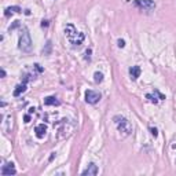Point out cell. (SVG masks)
<instances>
[{
  "label": "cell",
  "mask_w": 176,
  "mask_h": 176,
  "mask_svg": "<svg viewBox=\"0 0 176 176\" xmlns=\"http://www.w3.org/2000/svg\"><path fill=\"white\" fill-rule=\"evenodd\" d=\"M65 36L67 37V40H69V43L72 44V46L76 48V47H80L81 44H83L85 36L84 33L81 32H77L76 26L73 24H67L65 26Z\"/></svg>",
  "instance_id": "1"
},
{
  "label": "cell",
  "mask_w": 176,
  "mask_h": 176,
  "mask_svg": "<svg viewBox=\"0 0 176 176\" xmlns=\"http://www.w3.org/2000/svg\"><path fill=\"white\" fill-rule=\"evenodd\" d=\"M32 47H33V43H32V39H31V35H29L28 29L24 28L21 31V35H20V40H18V48L22 51V52H31L32 51Z\"/></svg>",
  "instance_id": "2"
},
{
  "label": "cell",
  "mask_w": 176,
  "mask_h": 176,
  "mask_svg": "<svg viewBox=\"0 0 176 176\" xmlns=\"http://www.w3.org/2000/svg\"><path fill=\"white\" fill-rule=\"evenodd\" d=\"M113 121H114V124L117 125L118 132L124 133L125 136H128V135L132 133V125H131V122L125 117H122V116H114Z\"/></svg>",
  "instance_id": "3"
},
{
  "label": "cell",
  "mask_w": 176,
  "mask_h": 176,
  "mask_svg": "<svg viewBox=\"0 0 176 176\" xmlns=\"http://www.w3.org/2000/svg\"><path fill=\"white\" fill-rule=\"evenodd\" d=\"M84 99H85V102L89 105H96L100 99H102V94L98 91H94V89H87L84 94Z\"/></svg>",
  "instance_id": "4"
},
{
  "label": "cell",
  "mask_w": 176,
  "mask_h": 176,
  "mask_svg": "<svg viewBox=\"0 0 176 176\" xmlns=\"http://www.w3.org/2000/svg\"><path fill=\"white\" fill-rule=\"evenodd\" d=\"M133 4L136 7H139L140 10H145V11H153L156 9L154 0H135Z\"/></svg>",
  "instance_id": "5"
},
{
  "label": "cell",
  "mask_w": 176,
  "mask_h": 176,
  "mask_svg": "<svg viewBox=\"0 0 176 176\" xmlns=\"http://www.w3.org/2000/svg\"><path fill=\"white\" fill-rule=\"evenodd\" d=\"M146 98L150 100L151 103L157 105V103H158V100H164V99H165V95H162L158 89H154V94H146Z\"/></svg>",
  "instance_id": "6"
},
{
  "label": "cell",
  "mask_w": 176,
  "mask_h": 176,
  "mask_svg": "<svg viewBox=\"0 0 176 176\" xmlns=\"http://www.w3.org/2000/svg\"><path fill=\"white\" fill-rule=\"evenodd\" d=\"M0 173H2L3 176H11V175H15L17 173V169H15V167H14L13 162H7L6 165L2 167Z\"/></svg>",
  "instance_id": "7"
},
{
  "label": "cell",
  "mask_w": 176,
  "mask_h": 176,
  "mask_svg": "<svg viewBox=\"0 0 176 176\" xmlns=\"http://www.w3.org/2000/svg\"><path fill=\"white\" fill-rule=\"evenodd\" d=\"M98 172H99V168L96 164H94V162H89L87 168L81 172V175H88V176H95V175H98Z\"/></svg>",
  "instance_id": "8"
},
{
  "label": "cell",
  "mask_w": 176,
  "mask_h": 176,
  "mask_svg": "<svg viewBox=\"0 0 176 176\" xmlns=\"http://www.w3.org/2000/svg\"><path fill=\"white\" fill-rule=\"evenodd\" d=\"M46 133H47V125L46 124H39V125H36V128H35V135L39 139H43L44 136H46Z\"/></svg>",
  "instance_id": "9"
},
{
  "label": "cell",
  "mask_w": 176,
  "mask_h": 176,
  "mask_svg": "<svg viewBox=\"0 0 176 176\" xmlns=\"http://www.w3.org/2000/svg\"><path fill=\"white\" fill-rule=\"evenodd\" d=\"M22 13V9L21 7H18V6H13V7H7V9L4 10V17L7 18H10L13 14H20Z\"/></svg>",
  "instance_id": "10"
},
{
  "label": "cell",
  "mask_w": 176,
  "mask_h": 176,
  "mask_svg": "<svg viewBox=\"0 0 176 176\" xmlns=\"http://www.w3.org/2000/svg\"><path fill=\"white\" fill-rule=\"evenodd\" d=\"M140 67L139 66H132L129 67V76H131V80H138V77L140 76Z\"/></svg>",
  "instance_id": "11"
},
{
  "label": "cell",
  "mask_w": 176,
  "mask_h": 176,
  "mask_svg": "<svg viewBox=\"0 0 176 176\" xmlns=\"http://www.w3.org/2000/svg\"><path fill=\"white\" fill-rule=\"evenodd\" d=\"M44 105H46V106H59L61 102H59L55 96H47V98L44 99Z\"/></svg>",
  "instance_id": "12"
},
{
  "label": "cell",
  "mask_w": 176,
  "mask_h": 176,
  "mask_svg": "<svg viewBox=\"0 0 176 176\" xmlns=\"http://www.w3.org/2000/svg\"><path fill=\"white\" fill-rule=\"evenodd\" d=\"M26 91V83H22V84H18L17 87H15V89H14V92H13V95L15 96H20V95H22Z\"/></svg>",
  "instance_id": "13"
},
{
  "label": "cell",
  "mask_w": 176,
  "mask_h": 176,
  "mask_svg": "<svg viewBox=\"0 0 176 176\" xmlns=\"http://www.w3.org/2000/svg\"><path fill=\"white\" fill-rule=\"evenodd\" d=\"M94 81H95L96 84L102 83V81H103V73H100V72H95V73H94Z\"/></svg>",
  "instance_id": "14"
},
{
  "label": "cell",
  "mask_w": 176,
  "mask_h": 176,
  "mask_svg": "<svg viewBox=\"0 0 176 176\" xmlns=\"http://www.w3.org/2000/svg\"><path fill=\"white\" fill-rule=\"evenodd\" d=\"M91 52H92V51H91V48H88V50L85 51V57H84V58H85V61H89V59H91Z\"/></svg>",
  "instance_id": "15"
},
{
  "label": "cell",
  "mask_w": 176,
  "mask_h": 176,
  "mask_svg": "<svg viewBox=\"0 0 176 176\" xmlns=\"http://www.w3.org/2000/svg\"><path fill=\"white\" fill-rule=\"evenodd\" d=\"M150 133H151L154 138H157V135H158V129H157V128H153V127H150Z\"/></svg>",
  "instance_id": "16"
},
{
  "label": "cell",
  "mask_w": 176,
  "mask_h": 176,
  "mask_svg": "<svg viewBox=\"0 0 176 176\" xmlns=\"http://www.w3.org/2000/svg\"><path fill=\"white\" fill-rule=\"evenodd\" d=\"M117 46H118L120 48H124V47H125V42H124L122 39H118V40H117Z\"/></svg>",
  "instance_id": "17"
},
{
  "label": "cell",
  "mask_w": 176,
  "mask_h": 176,
  "mask_svg": "<svg viewBox=\"0 0 176 176\" xmlns=\"http://www.w3.org/2000/svg\"><path fill=\"white\" fill-rule=\"evenodd\" d=\"M48 25H50V21H47V20L42 21V28H48Z\"/></svg>",
  "instance_id": "18"
},
{
  "label": "cell",
  "mask_w": 176,
  "mask_h": 176,
  "mask_svg": "<svg viewBox=\"0 0 176 176\" xmlns=\"http://www.w3.org/2000/svg\"><path fill=\"white\" fill-rule=\"evenodd\" d=\"M18 26H20V21H15V22H14V25H13V26H10V31H14V29L18 28Z\"/></svg>",
  "instance_id": "19"
},
{
  "label": "cell",
  "mask_w": 176,
  "mask_h": 176,
  "mask_svg": "<svg viewBox=\"0 0 176 176\" xmlns=\"http://www.w3.org/2000/svg\"><path fill=\"white\" fill-rule=\"evenodd\" d=\"M35 67H36V69H37V70H39V72H43V67H42V66H40V65H39V63H36V65H35Z\"/></svg>",
  "instance_id": "20"
},
{
  "label": "cell",
  "mask_w": 176,
  "mask_h": 176,
  "mask_svg": "<svg viewBox=\"0 0 176 176\" xmlns=\"http://www.w3.org/2000/svg\"><path fill=\"white\" fill-rule=\"evenodd\" d=\"M24 120H25V122H29V121H31V114H26Z\"/></svg>",
  "instance_id": "21"
},
{
  "label": "cell",
  "mask_w": 176,
  "mask_h": 176,
  "mask_svg": "<svg viewBox=\"0 0 176 176\" xmlns=\"http://www.w3.org/2000/svg\"><path fill=\"white\" fill-rule=\"evenodd\" d=\"M0 73H2V77H6V70L4 69H2V72Z\"/></svg>",
  "instance_id": "22"
}]
</instances>
